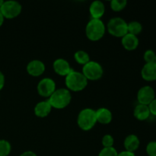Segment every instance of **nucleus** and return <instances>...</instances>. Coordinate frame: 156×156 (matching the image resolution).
<instances>
[{"label": "nucleus", "instance_id": "0eeeda50", "mask_svg": "<svg viewBox=\"0 0 156 156\" xmlns=\"http://www.w3.org/2000/svg\"><path fill=\"white\" fill-rule=\"evenodd\" d=\"M21 10H22L21 5L15 0L5 1L2 7L0 8V12H2L4 18L8 19L16 18L20 15Z\"/></svg>", "mask_w": 156, "mask_h": 156}, {"label": "nucleus", "instance_id": "412c9836", "mask_svg": "<svg viewBox=\"0 0 156 156\" xmlns=\"http://www.w3.org/2000/svg\"><path fill=\"white\" fill-rule=\"evenodd\" d=\"M12 151L10 143L5 140H0V156H8Z\"/></svg>", "mask_w": 156, "mask_h": 156}, {"label": "nucleus", "instance_id": "6ab92c4d", "mask_svg": "<svg viewBox=\"0 0 156 156\" xmlns=\"http://www.w3.org/2000/svg\"><path fill=\"white\" fill-rule=\"evenodd\" d=\"M75 60L78 62V63L81 64V65L85 66V64L90 62V56L87 52L84 51V50H78L74 54Z\"/></svg>", "mask_w": 156, "mask_h": 156}, {"label": "nucleus", "instance_id": "f03ea898", "mask_svg": "<svg viewBox=\"0 0 156 156\" xmlns=\"http://www.w3.org/2000/svg\"><path fill=\"white\" fill-rule=\"evenodd\" d=\"M72 101V94L67 88L56 89L48 98L52 108L56 109H62L68 106Z\"/></svg>", "mask_w": 156, "mask_h": 156}, {"label": "nucleus", "instance_id": "f257e3e1", "mask_svg": "<svg viewBox=\"0 0 156 156\" xmlns=\"http://www.w3.org/2000/svg\"><path fill=\"white\" fill-rule=\"evenodd\" d=\"M67 89L73 91H80L86 88L88 79L80 72L72 70L66 76L65 80Z\"/></svg>", "mask_w": 156, "mask_h": 156}, {"label": "nucleus", "instance_id": "b1692460", "mask_svg": "<svg viewBox=\"0 0 156 156\" xmlns=\"http://www.w3.org/2000/svg\"><path fill=\"white\" fill-rule=\"evenodd\" d=\"M101 143L103 145L104 148H109L113 147L114 144V139L110 134H106L103 136L101 140Z\"/></svg>", "mask_w": 156, "mask_h": 156}, {"label": "nucleus", "instance_id": "dca6fc26", "mask_svg": "<svg viewBox=\"0 0 156 156\" xmlns=\"http://www.w3.org/2000/svg\"><path fill=\"white\" fill-rule=\"evenodd\" d=\"M123 145H124L126 151L134 152L140 147V140L139 137L135 134H129L125 138Z\"/></svg>", "mask_w": 156, "mask_h": 156}, {"label": "nucleus", "instance_id": "cd10ccee", "mask_svg": "<svg viewBox=\"0 0 156 156\" xmlns=\"http://www.w3.org/2000/svg\"><path fill=\"white\" fill-rule=\"evenodd\" d=\"M5 82V78L4 74L0 71V91L4 88Z\"/></svg>", "mask_w": 156, "mask_h": 156}, {"label": "nucleus", "instance_id": "1a4fd4ad", "mask_svg": "<svg viewBox=\"0 0 156 156\" xmlns=\"http://www.w3.org/2000/svg\"><path fill=\"white\" fill-rule=\"evenodd\" d=\"M155 98V90L149 85H145L140 88L137 92V100L139 104L148 105Z\"/></svg>", "mask_w": 156, "mask_h": 156}, {"label": "nucleus", "instance_id": "a878e982", "mask_svg": "<svg viewBox=\"0 0 156 156\" xmlns=\"http://www.w3.org/2000/svg\"><path fill=\"white\" fill-rule=\"evenodd\" d=\"M146 152L149 156H156V141H151L148 143Z\"/></svg>", "mask_w": 156, "mask_h": 156}, {"label": "nucleus", "instance_id": "c756f323", "mask_svg": "<svg viewBox=\"0 0 156 156\" xmlns=\"http://www.w3.org/2000/svg\"><path fill=\"white\" fill-rule=\"evenodd\" d=\"M20 156H37L36 154L34 153L32 151H26V152H23L22 154H21Z\"/></svg>", "mask_w": 156, "mask_h": 156}, {"label": "nucleus", "instance_id": "9d476101", "mask_svg": "<svg viewBox=\"0 0 156 156\" xmlns=\"http://www.w3.org/2000/svg\"><path fill=\"white\" fill-rule=\"evenodd\" d=\"M26 69L29 75L37 77L41 76L44 73L46 67L43 61L39 59H34L28 62Z\"/></svg>", "mask_w": 156, "mask_h": 156}, {"label": "nucleus", "instance_id": "bb28decb", "mask_svg": "<svg viewBox=\"0 0 156 156\" xmlns=\"http://www.w3.org/2000/svg\"><path fill=\"white\" fill-rule=\"evenodd\" d=\"M149 110H150L151 114H153L154 116H156V98L149 104Z\"/></svg>", "mask_w": 156, "mask_h": 156}, {"label": "nucleus", "instance_id": "20e7f679", "mask_svg": "<svg viewBox=\"0 0 156 156\" xmlns=\"http://www.w3.org/2000/svg\"><path fill=\"white\" fill-rule=\"evenodd\" d=\"M97 123L95 111L91 108H84L79 112L77 118V123L84 131L92 129Z\"/></svg>", "mask_w": 156, "mask_h": 156}, {"label": "nucleus", "instance_id": "2eb2a0df", "mask_svg": "<svg viewBox=\"0 0 156 156\" xmlns=\"http://www.w3.org/2000/svg\"><path fill=\"white\" fill-rule=\"evenodd\" d=\"M122 45L123 47L126 49V50H136L138 47L139 44H140V41L137 36L131 34H126L125 36H123L121 39Z\"/></svg>", "mask_w": 156, "mask_h": 156}, {"label": "nucleus", "instance_id": "6e6552de", "mask_svg": "<svg viewBox=\"0 0 156 156\" xmlns=\"http://www.w3.org/2000/svg\"><path fill=\"white\" fill-rule=\"evenodd\" d=\"M37 88L40 95L49 98L56 90V82L51 78H44L38 82Z\"/></svg>", "mask_w": 156, "mask_h": 156}, {"label": "nucleus", "instance_id": "7c9ffc66", "mask_svg": "<svg viewBox=\"0 0 156 156\" xmlns=\"http://www.w3.org/2000/svg\"><path fill=\"white\" fill-rule=\"evenodd\" d=\"M4 20H5L4 16H3V15H2V12H0V27H1V26L3 24V22H4Z\"/></svg>", "mask_w": 156, "mask_h": 156}, {"label": "nucleus", "instance_id": "9b49d317", "mask_svg": "<svg viewBox=\"0 0 156 156\" xmlns=\"http://www.w3.org/2000/svg\"><path fill=\"white\" fill-rule=\"evenodd\" d=\"M53 67L55 73L61 76H66L73 70L68 61L62 58L56 59L53 62Z\"/></svg>", "mask_w": 156, "mask_h": 156}, {"label": "nucleus", "instance_id": "393cba45", "mask_svg": "<svg viewBox=\"0 0 156 156\" xmlns=\"http://www.w3.org/2000/svg\"><path fill=\"white\" fill-rule=\"evenodd\" d=\"M155 57L156 53H155L154 50H151V49L146 50V52L144 53V55H143V58H144V60L146 61V63L155 62Z\"/></svg>", "mask_w": 156, "mask_h": 156}, {"label": "nucleus", "instance_id": "39448f33", "mask_svg": "<svg viewBox=\"0 0 156 156\" xmlns=\"http://www.w3.org/2000/svg\"><path fill=\"white\" fill-rule=\"evenodd\" d=\"M108 32L116 37H123L128 34L127 23L120 17H114L109 20L107 24Z\"/></svg>", "mask_w": 156, "mask_h": 156}, {"label": "nucleus", "instance_id": "f3484780", "mask_svg": "<svg viewBox=\"0 0 156 156\" xmlns=\"http://www.w3.org/2000/svg\"><path fill=\"white\" fill-rule=\"evenodd\" d=\"M97 122L101 124H108L113 118L112 113L106 108H101L95 111Z\"/></svg>", "mask_w": 156, "mask_h": 156}, {"label": "nucleus", "instance_id": "7ed1b4c3", "mask_svg": "<svg viewBox=\"0 0 156 156\" xmlns=\"http://www.w3.org/2000/svg\"><path fill=\"white\" fill-rule=\"evenodd\" d=\"M106 31V26L101 19L91 18L85 27V34L90 41H97L101 39Z\"/></svg>", "mask_w": 156, "mask_h": 156}, {"label": "nucleus", "instance_id": "5701e85b", "mask_svg": "<svg viewBox=\"0 0 156 156\" xmlns=\"http://www.w3.org/2000/svg\"><path fill=\"white\" fill-rule=\"evenodd\" d=\"M98 156H118V152L114 147L103 148L99 152Z\"/></svg>", "mask_w": 156, "mask_h": 156}, {"label": "nucleus", "instance_id": "f8f14e48", "mask_svg": "<svg viewBox=\"0 0 156 156\" xmlns=\"http://www.w3.org/2000/svg\"><path fill=\"white\" fill-rule=\"evenodd\" d=\"M141 76L144 80L152 82L156 80V63L149 62L143 66L141 70Z\"/></svg>", "mask_w": 156, "mask_h": 156}, {"label": "nucleus", "instance_id": "2f4dec72", "mask_svg": "<svg viewBox=\"0 0 156 156\" xmlns=\"http://www.w3.org/2000/svg\"><path fill=\"white\" fill-rule=\"evenodd\" d=\"M5 1H3V0H0V8L2 7V5H3V3H4Z\"/></svg>", "mask_w": 156, "mask_h": 156}, {"label": "nucleus", "instance_id": "ddd939ff", "mask_svg": "<svg viewBox=\"0 0 156 156\" xmlns=\"http://www.w3.org/2000/svg\"><path fill=\"white\" fill-rule=\"evenodd\" d=\"M52 106L50 105V102L48 100L42 101H40L35 105L34 107V114L37 117L44 118V117H47L51 112Z\"/></svg>", "mask_w": 156, "mask_h": 156}, {"label": "nucleus", "instance_id": "aec40b11", "mask_svg": "<svg viewBox=\"0 0 156 156\" xmlns=\"http://www.w3.org/2000/svg\"><path fill=\"white\" fill-rule=\"evenodd\" d=\"M128 33L137 36L143 30V25L140 22L137 21H133L127 23Z\"/></svg>", "mask_w": 156, "mask_h": 156}, {"label": "nucleus", "instance_id": "473e14b6", "mask_svg": "<svg viewBox=\"0 0 156 156\" xmlns=\"http://www.w3.org/2000/svg\"><path fill=\"white\" fill-rule=\"evenodd\" d=\"M155 62L156 63V57H155Z\"/></svg>", "mask_w": 156, "mask_h": 156}, {"label": "nucleus", "instance_id": "4468645a", "mask_svg": "<svg viewBox=\"0 0 156 156\" xmlns=\"http://www.w3.org/2000/svg\"><path fill=\"white\" fill-rule=\"evenodd\" d=\"M89 12L92 18L101 19L105 12V4L100 0H95L91 2L89 7Z\"/></svg>", "mask_w": 156, "mask_h": 156}, {"label": "nucleus", "instance_id": "423d86ee", "mask_svg": "<svg viewBox=\"0 0 156 156\" xmlns=\"http://www.w3.org/2000/svg\"><path fill=\"white\" fill-rule=\"evenodd\" d=\"M82 74L87 79L91 81H96L100 79L104 74V69L102 66L96 61H91L83 66Z\"/></svg>", "mask_w": 156, "mask_h": 156}, {"label": "nucleus", "instance_id": "a211bd4d", "mask_svg": "<svg viewBox=\"0 0 156 156\" xmlns=\"http://www.w3.org/2000/svg\"><path fill=\"white\" fill-rule=\"evenodd\" d=\"M134 117L139 120H146L150 116V110L148 105L139 104L135 107L133 111Z\"/></svg>", "mask_w": 156, "mask_h": 156}, {"label": "nucleus", "instance_id": "c85d7f7f", "mask_svg": "<svg viewBox=\"0 0 156 156\" xmlns=\"http://www.w3.org/2000/svg\"><path fill=\"white\" fill-rule=\"evenodd\" d=\"M118 156H136L134 152H128V151H123L120 153H118Z\"/></svg>", "mask_w": 156, "mask_h": 156}, {"label": "nucleus", "instance_id": "4be33fe9", "mask_svg": "<svg viewBox=\"0 0 156 156\" xmlns=\"http://www.w3.org/2000/svg\"><path fill=\"white\" fill-rule=\"evenodd\" d=\"M127 5L126 0H112L111 2V7L115 12H120L125 9Z\"/></svg>", "mask_w": 156, "mask_h": 156}]
</instances>
